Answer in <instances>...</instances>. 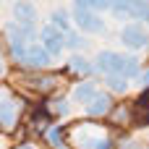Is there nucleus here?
I'll use <instances>...</instances> for the list:
<instances>
[{"label":"nucleus","instance_id":"1","mask_svg":"<svg viewBox=\"0 0 149 149\" xmlns=\"http://www.w3.org/2000/svg\"><path fill=\"white\" fill-rule=\"evenodd\" d=\"M73 141H76L79 149H110L113 147V141L107 136H100V128H94V126H76Z\"/></svg>","mask_w":149,"mask_h":149},{"label":"nucleus","instance_id":"2","mask_svg":"<svg viewBox=\"0 0 149 149\" xmlns=\"http://www.w3.org/2000/svg\"><path fill=\"white\" fill-rule=\"evenodd\" d=\"M50 55H47V50L42 47V45H37V42H31V45H26V50H24V55L16 60L21 68H26V71H45L47 65H50Z\"/></svg>","mask_w":149,"mask_h":149},{"label":"nucleus","instance_id":"3","mask_svg":"<svg viewBox=\"0 0 149 149\" xmlns=\"http://www.w3.org/2000/svg\"><path fill=\"white\" fill-rule=\"evenodd\" d=\"M120 42H123L128 50H144V47H149L147 26L139 24V21H128V24L120 29Z\"/></svg>","mask_w":149,"mask_h":149},{"label":"nucleus","instance_id":"4","mask_svg":"<svg viewBox=\"0 0 149 149\" xmlns=\"http://www.w3.org/2000/svg\"><path fill=\"white\" fill-rule=\"evenodd\" d=\"M39 45L47 50L50 58H52V55H60L63 47H65V31H60V29L52 26V24H45V26L39 29Z\"/></svg>","mask_w":149,"mask_h":149},{"label":"nucleus","instance_id":"5","mask_svg":"<svg viewBox=\"0 0 149 149\" xmlns=\"http://www.w3.org/2000/svg\"><path fill=\"white\" fill-rule=\"evenodd\" d=\"M71 21H73V24H76L81 31H86V34L105 31V21H102V16H100V13H94V10L73 8V13H71Z\"/></svg>","mask_w":149,"mask_h":149},{"label":"nucleus","instance_id":"6","mask_svg":"<svg viewBox=\"0 0 149 149\" xmlns=\"http://www.w3.org/2000/svg\"><path fill=\"white\" fill-rule=\"evenodd\" d=\"M18 115H21V102L13 97H0V126L13 128L18 123Z\"/></svg>","mask_w":149,"mask_h":149},{"label":"nucleus","instance_id":"7","mask_svg":"<svg viewBox=\"0 0 149 149\" xmlns=\"http://www.w3.org/2000/svg\"><path fill=\"white\" fill-rule=\"evenodd\" d=\"M97 71L100 73H105V76H110V73H120V63H123V55L120 52H115V50H102L100 55H97Z\"/></svg>","mask_w":149,"mask_h":149},{"label":"nucleus","instance_id":"8","mask_svg":"<svg viewBox=\"0 0 149 149\" xmlns=\"http://www.w3.org/2000/svg\"><path fill=\"white\" fill-rule=\"evenodd\" d=\"M113 113V97L105 92H97L89 102H86V115L89 118H105Z\"/></svg>","mask_w":149,"mask_h":149},{"label":"nucleus","instance_id":"9","mask_svg":"<svg viewBox=\"0 0 149 149\" xmlns=\"http://www.w3.org/2000/svg\"><path fill=\"white\" fill-rule=\"evenodd\" d=\"M13 16L18 24H34L37 21V5L31 0H16L13 3Z\"/></svg>","mask_w":149,"mask_h":149},{"label":"nucleus","instance_id":"10","mask_svg":"<svg viewBox=\"0 0 149 149\" xmlns=\"http://www.w3.org/2000/svg\"><path fill=\"white\" fill-rule=\"evenodd\" d=\"M97 92H100V89H97V84H94V81H81L79 86H73L71 100H73V102H79V105H86Z\"/></svg>","mask_w":149,"mask_h":149},{"label":"nucleus","instance_id":"11","mask_svg":"<svg viewBox=\"0 0 149 149\" xmlns=\"http://www.w3.org/2000/svg\"><path fill=\"white\" fill-rule=\"evenodd\" d=\"M141 71V65H139V58H134V55H123V63H120V73L118 76H123V79H136V73Z\"/></svg>","mask_w":149,"mask_h":149},{"label":"nucleus","instance_id":"12","mask_svg":"<svg viewBox=\"0 0 149 149\" xmlns=\"http://www.w3.org/2000/svg\"><path fill=\"white\" fill-rule=\"evenodd\" d=\"M50 24L58 26L60 31H71V24H73V21H71V13H68L65 8H55L52 16H50Z\"/></svg>","mask_w":149,"mask_h":149},{"label":"nucleus","instance_id":"13","mask_svg":"<svg viewBox=\"0 0 149 149\" xmlns=\"http://www.w3.org/2000/svg\"><path fill=\"white\" fill-rule=\"evenodd\" d=\"M68 68H71V73H79V76H89L94 68H92V63L84 58V55H73L71 60H68Z\"/></svg>","mask_w":149,"mask_h":149},{"label":"nucleus","instance_id":"14","mask_svg":"<svg viewBox=\"0 0 149 149\" xmlns=\"http://www.w3.org/2000/svg\"><path fill=\"white\" fill-rule=\"evenodd\" d=\"M73 8H84V10H107L110 8V0H73Z\"/></svg>","mask_w":149,"mask_h":149},{"label":"nucleus","instance_id":"15","mask_svg":"<svg viewBox=\"0 0 149 149\" xmlns=\"http://www.w3.org/2000/svg\"><path fill=\"white\" fill-rule=\"evenodd\" d=\"M105 81H107V86H110L115 94H123V92L128 89V79H123V76H118V73H110Z\"/></svg>","mask_w":149,"mask_h":149},{"label":"nucleus","instance_id":"16","mask_svg":"<svg viewBox=\"0 0 149 149\" xmlns=\"http://www.w3.org/2000/svg\"><path fill=\"white\" fill-rule=\"evenodd\" d=\"M55 84H58L55 76H37V79H31V86H34L37 92H50Z\"/></svg>","mask_w":149,"mask_h":149},{"label":"nucleus","instance_id":"17","mask_svg":"<svg viewBox=\"0 0 149 149\" xmlns=\"http://www.w3.org/2000/svg\"><path fill=\"white\" fill-rule=\"evenodd\" d=\"M110 10H113L118 18H120V16H123V18H131V3H128V0H110Z\"/></svg>","mask_w":149,"mask_h":149},{"label":"nucleus","instance_id":"18","mask_svg":"<svg viewBox=\"0 0 149 149\" xmlns=\"http://www.w3.org/2000/svg\"><path fill=\"white\" fill-rule=\"evenodd\" d=\"M47 141H50L55 149H60V147H63V141H65V134H63V128H60V126H52V128L47 131Z\"/></svg>","mask_w":149,"mask_h":149},{"label":"nucleus","instance_id":"19","mask_svg":"<svg viewBox=\"0 0 149 149\" xmlns=\"http://www.w3.org/2000/svg\"><path fill=\"white\" fill-rule=\"evenodd\" d=\"M65 47H71V50L84 47V37H79L76 31H65Z\"/></svg>","mask_w":149,"mask_h":149},{"label":"nucleus","instance_id":"20","mask_svg":"<svg viewBox=\"0 0 149 149\" xmlns=\"http://www.w3.org/2000/svg\"><path fill=\"white\" fill-rule=\"evenodd\" d=\"M50 110H52L55 115H68V113H71V107H68V100H55V102L50 105Z\"/></svg>","mask_w":149,"mask_h":149},{"label":"nucleus","instance_id":"21","mask_svg":"<svg viewBox=\"0 0 149 149\" xmlns=\"http://www.w3.org/2000/svg\"><path fill=\"white\" fill-rule=\"evenodd\" d=\"M136 84H139V86H149V71H144V73L139 71V73H136Z\"/></svg>","mask_w":149,"mask_h":149},{"label":"nucleus","instance_id":"22","mask_svg":"<svg viewBox=\"0 0 149 149\" xmlns=\"http://www.w3.org/2000/svg\"><path fill=\"white\" fill-rule=\"evenodd\" d=\"M126 149H141V144H136V141H126Z\"/></svg>","mask_w":149,"mask_h":149},{"label":"nucleus","instance_id":"23","mask_svg":"<svg viewBox=\"0 0 149 149\" xmlns=\"http://www.w3.org/2000/svg\"><path fill=\"white\" fill-rule=\"evenodd\" d=\"M3 76H5V63L0 60V79H3Z\"/></svg>","mask_w":149,"mask_h":149},{"label":"nucleus","instance_id":"24","mask_svg":"<svg viewBox=\"0 0 149 149\" xmlns=\"http://www.w3.org/2000/svg\"><path fill=\"white\" fill-rule=\"evenodd\" d=\"M18 149H37V147H31V144H24V147H18Z\"/></svg>","mask_w":149,"mask_h":149},{"label":"nucleus","instance_id":"25","mask_svg":"<svg viewBox=\"0 0 149 149\" xmlns=\"http://www.w3.org/2000/svg\"><path fill=\"white\" fill-rule=\"evenodd\" d=\"M128 3H141V0H128Z\"/></svg>","mask_w":149,"mask_h":149}]
</instances>
